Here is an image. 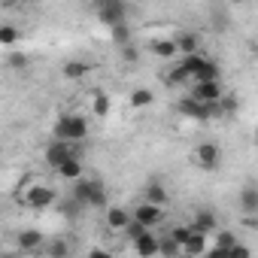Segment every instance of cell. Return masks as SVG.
Returning <instances> with one entry per match:
<instances>
[{"mask_svg": "<svg viewBox=\"0 0 258 258\" xmlns=\"http://www.w3.org/2000/svg\"><path fill=\"white\" fill-rule=\"evenodd\" d=\"M16 201L22 207H28V210H49L58 201V195H55V188L49 182H40V179L28 176V179H22V188H19Z\"/></svg>", "mask_w": 258, "mask_h": 258, "instance_id": "cell-1", "label": "cell"}, {"mask_svg": "<svg viewBox=\"0 0 258 258\" xmlns=\"http://www.w3.org/2000/svg\"><path fill=\"white\" fill-rule=\"evenodd\" d=\"M52 137H55V140H70V143H82V140L88 137V121H85L82 115L67 112V115H61V118L55 121Z\"/></svg>", "mask_w": 258, "mask_h": 258, "instance_id": "cell-2", "label": "cell"}, {"mask_svg": "<svg viewBox=\"0 0 258 258\" xmlns=\"http://www.w3.org/2000/svg\"><path fill=\"white\" fill-rule=\"evenodd\" d=\"M73 155H76V158L82 155V152H79V146H76V143H70V140H55V137H52V143H49V146H46V152H43V158H46V164H49L52 170H55L58 164H64L67 158H73Z\"/></svg>", "mask_w": 258, "mask_h": 258, "instance_id": "cell-3", "label": "cell"}, {"mask_svg": "<svg viewBox=\"0 0 258 258\" xmlns=\"http://www.w3.org/2000/svg\"><path fill=\"white\" fill-rule=\"evenodd\" d=\"M191 161H195L201 170H219V164H222V149H219V143H198L195 152H191Z\"/></svg>", "mask_w": 258, "mask_h": 258, "instance_id": "cell-4", "label": "cell"}, {"mask_svg": "<svg viewBox=\"0 0 258 258\" xmlns=\"http://www.w3.org/2000/svg\"><path fill=\"white\" fill-rule=\"evenodd\" d=\"M124 16H127L124 0H103V4H97V22L106 25V28L124 22Z\"/></svg>", "mask_w": 258, "mask_h": 258, "instance_id": "cell-5", "label": "cell"}, {"mask_svg": "<svg viewBox=\"0 0 258 258\" xmlns=\"http://www.w3.org/2000/svg\"><path fill=\"white\" fill-rule=\"evenodd\" d=\"M191 97L204 100V103H213V100H222L225 88H222V79H207V82H191Z\"/></svg>", "mask_w": 258, "mask_h": 258, "instance_id": "cell-6", "label": "cell"}, {"mask_svg": "<svg viewBox=\"0 0 258 258\" xmlns=\"http://www.w3.org/2000/svg\"><path fill=\"white\" fill-rule=\"evenodd\" d=\"M131 219H134V210H124V207H106L103 225H106V231H115V234H121L127 225H131Z\"/></svg>", "mask_w": 258, "mask_h": 258, "instance_id": "cell-7", "label": "cell"}, {"mask_svg": "<svg viewBox=\"0 0 258 258\" xmlns=\"http://www.w3.org/2000/svg\"><path fill=\"white\" fill-rule=\"evenodd\" d=\"M149 52L161 61H173L179 55V43H176V37H155L149 43Z\"/></svg>", "mask_w": 258, "mask_h": 258, "instance_id": "cell-8", "label": "cell"}, {"mask_svg": "<svg viewBox=\"0 0 258 258\" xmlns=\"http://www.w3.org/2000/svg\"><path fill=\"white\" fill-rule=\"evenodd\" d=\"M134 219H140L146 228H155V225H161V222H164V207L143 201L140 207H134Z\"/></svg>", "mask_w": 258, "mask_h": 258, "instance_id": "cell-9", "label": "cell"}, {"mask_svg": "<svg viewBox=\"0 0 258 258\" xmlns=\"http://www.w3.org/2000/svg\"><path fill=\"white\" fill-rule=\"evenodd\" d=\"M73 188H70V195L82 204V207H91V198H94V191H97V179H85V176H79L76 182H70Z\"/></svg>", "mask_w": 258, "mask_h": 258, "instance_id": "cell-10", "label": "cell"}, {"mask_svg": "<svg viewBox=\"0 0 258 258\" xmlns=\"http://www.w3.org/2000/svg\"><path fill=\"white\" fill-rule=\"evenodd\" d=\"M134 252H137V255H146V258H149V255H161V240L152 234V228L134 240Z\"/></svg>", "mask_w": 258, "mask_h": 258, "instance_id": "cell-11", "label": "cell"}, {"mask_svg": "<svg viewBox=\"0 0 258 258\" xmlns=\"http://www.w3.org/2000/svg\"><path fill=\"white\" fill-rule=\"evenodd\" d=\"M43 246H46V240H43V234H40L37 228L19 231V252H37V249H43Z\"/></svg>", "mask_w": 258, "mask_h": 258, "instance_id": "cell-12", "label": "cell"}, {"mask_svg": "<svg viewBox=\"0 0 258 258\" xmlns=\"http://www.w3.org/2000/svg\"><path fill=\"white\" fill-rule=\"evenodd\" d=\"M191 228L195 231H201V234H213L216 228H219V219L213 216V210H195V219H191Z\"/></svg>", "mask_w": 258, "mask_h": 258, "instance_id": "cell-13", "label": "cell"}, {"mask_svg": "<svg viewBox=\"0 0 258 258\" xmlns=\"http://www.w3.org/2000/svg\"><path fill=\"white\" fill-rule=\"evenodd\" d=\"M55 176H58V179H64V182H76V179L82 176V161H79L76 155H73V158H67L64 164H58V167H55Z\"/></svg>", "mask_w": 258, "mask_h": 258, "instance_id": "cell-14", "label": "cell"}, {"mask_svg": "<svg viewBox=\"0 0 258 258\" xmlns=\"http://www.w3.org/2000/svg\"><path fill=\"white\" fill-rule=\"evenodd\" d=\"M143 201H149V204H158V207H164L167 204V188L158 182V179H149L146 185H143Z\"/></svg>", "mask_w": 258, "mask_h": 258, "instance_id": "cell-15", "label": "cell"}, {"mask_svg": "<svg viewBox=\"0 0 258 258\" xmlns=\"http://www.w3.org/2000/svg\"><path fill=\"white\" fill-rule=\"evenodd\" d=\"M164 82H167V85H191V82H195V76H191V70L179 61V64H173V70L164 76Z\"/></svg>", "mask_w": 258, "mask_h": 258, "instance_id": "cell-16", "label": "cell"}, {"mask_svg": "<svg viewBox=\"0 0 258 258\" xmlns=\"http://www.w3.org/2000/svg\"><path fill=\"white\" fill-rule=\"evenodd\" d=\"M176 43H179V52H182V55L201 52V34H195V31H182V34L176 37Z\"/></svg>", "mask_w": 258, "mask_h": 258, "instance_id": "cell-17", "label": "cell"}, {"mask_svg": "<svg viewBox=\"0 0 258 258\" xmlns=\"http://www.w3.org/2000/svg\"><path fill=\"white\" fill-rule=\"evenodd\" d=\"M61 73H64V79H73V82H79V79H85V76L91 73V64H88V61H67Z\"/></svg>", "mask_w": 258, "mask_h": 258, "instance_id": "cell-18", "label": "cell"}, {"mask_svg": "<svg viewBox=\"0 0 258 258\" xmlns=\"http://www.w3.org/2000/svg\"><path fill=\"white\" fill-rule=\"evenodd\" d=\"M237 204H240L243 213H258V185H246V188L240 191Z\"/></svg>", "mask_w": 258, "mask_h": 258, "instance_id": "cell-19", "label": "cell"}, {"mask_svg": "<svg viewBox=\"0 0 258 258\" xmlns=\"http://www.w3.org/2000/svg\"><path fill=\"white\" fill-rule=\"evenodd\" d=\"M237 243V237L231 234V231H219L216 234V246H213V255L216 258H225V255H231V246Z\"/></svg>", "mask_w": 258, "mask_h": 258, "instance_id": "cell-20", "label": "cell"}, {"mask_svg": "<svg viewBox=\"0 0 258 258\" xmlns=\"http://www.w3.org/2000/svg\"><path fill=\"white\" fill-rule=\"evenodd\" d=\"M207 79H222V70H219V64H216L213 58H207V61L198 67V73H195V82H207Z\"/></svg>", "mask_w": 258, "mask_h": 258, "instance_id": "cell-21", "label": "cell"}, {"mask_svg": "<svg viewBox=\"0 0 258 258\" xmlns=\"http://www.w3.org/2000/svg\"><path fill=\"white\" fill-rule=\"evenodd\" d=\"M204 252H207V234L195 231V234L188 237V243L182 246V255H204Z\"/></svg>", "mask_w": 258, "mask_h": 258, "instance_id": "cell-22", "label": "cell"}, {"mask_svg": "<svg viewBox=\"0 0 258 258\" xmlns=\"http://www.w3.org/2000/svg\"><path fill=\"white\" fill-rule=\"evenodd\" d=\"M152 103H155L152 88H134V91H131V106H134V109H146V106H152Z\"/></svg>", "mask_w": 258, "mask_h": 258, "instance_id": "cell-23", "label": "cell"}, {"mask_svg": "<svg viewBox=\"0 0 258 258\" xmlns=\"http://www.w3.org/2000/svg\"><path fill=\"white\" fill-rule=\"evenodd\" d=\"M91 112H94L97 118H103V115H109V97H106V91H100V88H94V94H91Z\"/></svg>", "mask_w": 258, "mask_h": 258, "instance_id": "cell-24", "label": "cell"}, {"mask_svg": "<svg viewBox=\"0 0 258 258\" xmlns=\"http://www.w3.org/2000/svg\"><path fill=\"white\" fill-rule=\"evenodd\" d=\"M109 37L115 46H124V43H131V28H127V22H118L109 28Z\"/></svg>", "mask_w": 258, "mask_h": 258, "instance_id": "cell-25", "label": "cell"}, {"mask_svg": "<svg viewBox=\"0 0 258 258\" xmlns=\"http://www.w3.org/2000/svg\"><path fill=\"white\" fill-rule=\"evenodd\" d=\"M43 252H46L49 258H64V255H70V246H67L64 240H49V243L43 246Z\"/></svg>", "mask_w": 258, "mask_h": 258, "instance_id": "cell-26", "label": "cell"}, {"mask_svg": "<svg viewBox=\"0 0 258 258\" xmlns=\"http://www.w3.org/2000/svg\"><path fill=\"white\" fill-rule=\"evenodd\" d=\"M167 234H170L176 243H182V246H185V243H188V237L195 234V228H191V225H170V228H167Z\"/></svg>", "mask_w": 258, "mask_h": 258, "instance_id": "cell-27", "label": "cell"}, {"mask_svg": "<svg viewBox=\"0 0 258 258\" xmlns=\"http://www.w3.org/2000/svg\"><path fill=\"white\" fill-rule=\"evenodd\" d=\"M161 255H182V243H176L170 234L161 237Z\"/></svg>", "mask_w": 258, "mask_h": 258, "instance_id": "cell-28", "label": "cell"}, {"mask_svg": "<svg viewBox=\"0 0 258 258\" xmlns=\"http://www.w3.org/2000/svg\"><path fill=\"white\" fill-rule=\"evenodd\" d=\"M146 231H149V228H146V225H143V222H140V219H131V225H127V228H124V231H121V234H124V237H127V240H131V243H134V240H137V237H140V234H146Z\"/></svg>", "mask_w": 258, "mask_h": 258, "instance_id": "cell-29", "label": "cell"}, {"mask_svg": "<svg viewBox=\"0 0 258 258\" xmlns=\"http://www.w3.org/2000/svg\"><path fill=\"white\" fill-rule=\"evenodd\" d=\"M118 55H121V61H124V64H137V58H140V52H137V46H134V43L118 46Z\"/></svg>", "mask_w": 258, "mask_h": 258, "instance_id": "cell-30", "label": "cell"}, {"mask_svg": "<svg viewBox=\"0 0 258 258\" xmlns=\"http://www.w3.org/2000/svg\"><path fill=\"white\" fill-rule=\"evenodd\" d=\"M16 40H19V28L16 25H4V28H0V43H4V46H16Z\"/></svg>", "mask_w": 258, "mask_h": 258, "instance_id": "cell-31", "label": "cell"}, {"mask_svg": "<svg viewBox=\"0 0 258 258\" xmlns=\"http://www.w3.org/2000/svg\"><path fill=\"white\" fill-rule=\"evenodd\" d=\"M219 106H222V115H234L240 103H237V97H234V94H228V91H225V94H222V100H219Z\"/></svg>", "mask_w": 258, "mask_h": 258, "instance_id": "cell-32", "label": "cell"}, {"mask_svg": "<svg viewBox=\"0 0 258 258\" xmlns=\"http://www.w3.org/2000/svg\"><path fill=\"white\" fill-rule=\"evenodd\" d=\"M10 67H13V70H25V67H28V55H22V52L10 55Z\"/></svg>", "mask_w": 258, "mask_h": 258, "instance_id": "cell-33", "label": "cell"}, {"mask_svg": "<svg viewBox=\"0 0 258 258\" xmlns=\"http://www.w3.org/2000/svg\"><path fill=\"white\" fill-rule=\"evenodd\" d=\"M231 255H234V258H246V255H249V246H243V243H234V246H231Z\"/></svg>", "mask_w": 258, "mask_h": 258, "instance_id": "cell-34", "label": "cell"}, {"mask_svg": "<svg viewBox=\"0 0 258 258\" xmlns=\"http://www.w3.org/2000/svg\"><path fill=\"white\" fill-rule=\"evenodd\" d=\"M255 146H258V127H255Z\"/></svg>", "mask_w": 258, "mask_h": 258, "instance_id": "cell-35", "label": "cell"}, {"mask_svg": "<svg viewBox=\"0 0 258 258\" xmlns=\"http://www.w3.org/2000/svg\"><path fill=\"white\" fill-rule=\"evenodd\" d=\"M231 4H246V0H231Z\"/></svg>", "mask_w": 258, "mask_h": 258, "instance_id": "cell-36", "label": "cell"}, {"mask_svg": "<svg viewBox=\"0 0 258 258\" xmlns=\"http://www.w3.org/2000/svg\"><path fill=\"white\" fill-rule=\"evenodd\" d=\"M255 55H258V43H255Z\"/></svg>", "mask_w": 258, "mask_h": 258, "instance_id": "cell-37", "label": "cell"}, {"mask_svg": "<svg viewBox=\"0 0 258 258\" xmlns=\"http://www.w3.org/2000/svg\"><path fill=\"white\" fill-rule=\"evenodd\" d=\"M94 4H103V0H94Z\"/></svg>", "mask_w": 258, "mask_h": 258, "instance_id": "cell-38", "label": "cell"}]
</instances>
